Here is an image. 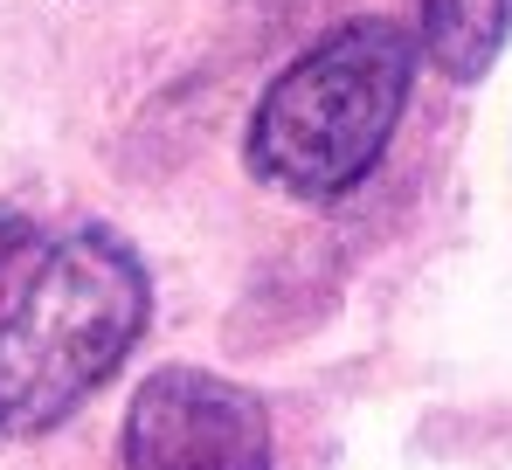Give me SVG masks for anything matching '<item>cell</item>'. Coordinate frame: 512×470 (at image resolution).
Listing matches in <instances>:
<instances>
[{"mask_svg":"<svg viewBox=\"0 0 512 470\" xmlns=\"http://www.w3.org/2000/svg\"><path fill=\"white\" fill-rule=\"evenodd\" d=\"M153 325V277L139 249L104 222L35 249L0 312V443L70 422Z\"/></svg>","mask_w":512,"mask_h":470,"instance_id":"obj_1","label":"cell"},{"mask_svg":"<svg viewBox=\"0 0 512 470\" xmlns=\"http://www.w3.org/2000/svg\"><path fill=\"white\" fill-rule=\"evenodd\" d=\"M416 28L388 14H360L326 28L305 56L263 83L243 132V166L256 187L333 208L395 146V125L416 90Z\"/></svg>","mask_w":512,"mask_h":470,"instance_id":"obj_2","label":"cell"},{"mask_svg":"<svg viewBox=\"0 0 512 470\" xmlns=\"http://www.w3.org/2000/svg\"><path fill=\"white\" fill-rule=\"evenodd\" d=\"M270 401L208 367H153L118 429V470H270Z\"/></svg>","mask_w":512,"mask_h":470,"instance_id":"obj_3","label":"cell"},{"mask_svg":"<svg viewBox=\"0 0 512 470\" xmlns=\"http://www.w3.org/2000/svg\"><path fill=\"white\" fill-rule=\"evenodd\" d=\"M409 14H416L409 21L416 49L457 83L485 77L512 35V0H409Z\"/></svg>","mask_w":512,"mask_h":470,"instance_id":"obj_4","label":"cell"},{"mask_svg":"<svg viewBox=\"0 0 512 470\" xmlns=\"http://www.w3.org/2000/svg\"><path fill=\"white\" fill-rule=\"evenodd\" d=\"M35 242V229H28V215H14V208H0V277H7V263L21 256Z\"/></svg>","mask_w":512,"mask_h":470,"instance_id":"obj_5","label":"cell"}]
</instances>
